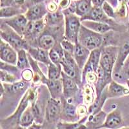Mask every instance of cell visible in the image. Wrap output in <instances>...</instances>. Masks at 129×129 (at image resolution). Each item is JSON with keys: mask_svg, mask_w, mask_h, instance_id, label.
I'll return each mask as SVG.
<instances>
[{"mask_svg": "<svg viewBox=\"0 0 129 129\" xmlns=\"http://www.w3.org/2000/svg\"><path fill=\"white\" fill-rule=\"evenodd\" d=\"M119 48L113 46L106 47L101 49L100 67L104 71L106 76L112 79L113 70L115 66Z\"/></svg>", "mask_w": 129, "mask_h": 129, "instance_id": "7a4b0ae2", "label": "cell"}, {"mask_svg": "<svg viewBox=\"0 0 129 129\" xmlns=\"http://www.w3.org/2000/svg\"><path fill=\"white\" fill-rule=\"evenodd\" d=\"M38 44L40 48L48 51L56 45V40L50 34H44L39 38Z\"/></svg>", "mask_w": 129, "mask_h": 129, "instance_id": "44dd1931", "label": "cell"}, {"mask_svg": "<svg viewBox=\"0 0 129 129\" xmlns=\"http://www.w3.org/2000/svg\"><path fill=\"white\" fill-rule=\"evenodd\" d=\"M61 65H56L54 63H50L48 64V79L51 80H57L61 76Z\"/></svg>", "mask_w": 129, "mask_h": 129, "instance_id": "cb8c5ba5", "label": "cell"}, {"mask_svg": "<svg viewBox=\"0 0 129 129\" xmlns=\"http://www.w3.org/2000/svg\"><path fill=\"white\" fill-rule=\"evenodd\" d=\"M16 64H17V67L20 70H24L30 67L26 52L24 49L18 51V61Z\"/></svg>", "mask_w": 129, "mask_h": 129, "instance_id": "d4e9b609", "label": "cell"}, {"mask_svg": "<svg viewBox=\"0 0 129 129\" xmlns=\"http://www.w3.org/2000/svg\"><path fill=\"white\" fill-rule=\"evenodd\" d=\"M120 1H125V0H120Z\"/></svg>", "mask_w": 129, "mask_h": 129, "instance_id": "681fc988", "label": "cell"}, {"mask_svg": "<svg viewBox=\"0 0 129 129\" xmlns=\"http://www.w3.org/2000/svg\"><path fill=\"white\" fill-rule=\"evenodd\" d=\"M60 101L58 100L52 98L48 100L46 107V117L48 121H54L57 119L61 112Z\"/></svg>", "mask_w": 129, "mask_h": 129, "instance_id": "8fae6325", "label": "cell"}, {"mask_svg": "<svg viewBox=\"0 0 129 129\" xmlns=\"http://www.w3.org/2000/svg\"><path fill=\"white\" fill-rule=\"evenodd\" d=\"M21 78H22L23 80L26 81V82H29L30 81L33 80L34 74H33V72L30 69H24L21 72Z\"/></svg>", "mask_w": 129, "mask_h": 129, "instance_id": "e575fe53", "label": "cell"}, {"mask_svg": "<svg viewBox=\"0 0 129 129\" xmlns=\"http://www.w3.org/2000/svg\"><path fill=\"white\" fill-rule=\"evenodd\" d=\"M104 41L103 34L91 30L81 25L78 34V43L89 50L99 48Z\"/></svg>", "mask_w": 129, "mask_h": 129, "instance_id": "6da1fadb", "label": "cell"}, {"mask_svg": "<svg viewBox=\"0 0 129 129\" xmlns=\"http://www.w3.org/2000/svg\"><path fill=\"white\" fill-rule=\"evenodd\" d=\"M49 57L52 63L56 65H61L62 60L64 57V50L61 45H56L49 50Z\"/></svg>", "mask_w": 129, "mask_h": 129, "instance_id": "ffe728a7", "label": "cell"}, {"mask_svg": "<svg viewBox=\"0 0 129 129\" xmlns=\"http://www.w3.org/2000/svg\"><path fill=\"white\" fill-rule=\"evenodd\" d=\"M41 81L47 85L50 94L52 98L57 100L59 97H60L63 93V84L59 79L57 80H51L49 79H46L44 76L43 77Z\"/></svg>", "mask_w": 129, "mask_h": 129, "instance_id": "9a60e30c", "label": "cell"}, {"mask_svg": "<svg viewBox=\"0 0 129 129\" xmlns=\"http://www.w3.org/2000/svg\"><path fill=\"white\" fill-rule=\"evenodd\" d=\"M0 58L2 61L12 65L18 61V54L14 48L3 40L0 45Z\"/></svg>", "mask_w": 129, "mask_h": 129, "instance_id": "5b68a950", "label": "cell"}, {"mask_svg": "<svg viewBox=\"0 0 129 129\" xmlns=\"http://www.w3.org/2000/svg\"><path fill=\"white\" fill-rule=\"evenodd\" d=\"M109 17L105 14L101 7H95L94 6L91 10L87 14V15L83 16L81 19V21L90 20L98 21V22L109 23Z\"/></svg>", "mask_w": 129, "mask_h": 129, "instance_id": "7c38bea8", "label": "cell"}, {"mask_svg": "<svg viewBox=\"0 0 129 129\" xmlns=\"http://www.w3.org/2000/svg\"><path fill=\"white\" fill-rule=\"evenodd\" d=\"M46 14L44 5L42 4L36 5L29 8L26 13V17L28 21H37L41 19Z\"/></svg>", "mask_w": 129, "mask_h": 129, "instance_id": "ac0fdd59", "label": "cell"}, {"mask_svg": "<svg viewBox=\"0 0 129 129\" xmlns=\"http://www.w3.org/2000/svg\"><path fill=\"white\" fill-rule=\"evenodd\" d=\"M62 84H63V93L67 100L71 99L75 95L78 90L76 81L71 77L68 76L63 72L61 73Z\"/></svg>", "mask_w": 129, "mask_h": 129, "instance_id": "9c48e42d", "label": "cell"}, {"mask_svg": "<svg viewBox=\"0 0 129 129\" xmlns=\"http://www.w3.org/2000/svg\"><path fill=\"white\" fill-rule=\"evenodd\" d=\"M119 129H129V127H124V128H121Z\"/></svg>", "mask_w": 129, "mask_h": 129, "instance_id": "7dc6e473", "label": "cell"}, {"mask_svg": "<svg viewBox=\"0 0 129 129\" xmlns=\"http://www.w3.org/2000/svg\"><path fill=\"white\" fill-rule=\"evenodd\" d=\"M45 28L44 21L42 19L37 21H29L27 24L25 36L36 38L42 33Z\"/></svg>", "mask_w": 129, "mask_h": 129, "instance_id": "5bb4252c", "label": "cell"}, {"mask_svg": "<svg viewBox=\"0 0 129 129\" xmlns=\"http://www.w3.org/2000/svg\"><path fill=\"white\" fill-rule=\"evenodd\" d=\"M106 117L107 116H106L105 113L103 111H100L96 114L90 116L88 121L92 125H96V128H98L103 125V123L105 121Z\"/></svg>", "mask_w": 129, "mask_h": 129, "instance_id": "4316f807", "label": "cell"}, {"mask_svg": "<svg viewBox=\"0 0 129 129\" xmlns=\"http://www.w3.org/2000/svg\"><path fill=\"white\" fill-rule=\"evenodd\" d=\"M28 51L30 55L33 58L35 59L36 60L40 61L45 63L47 64L51 63L50 57H49V52H48L47 50L42 49L41 48H28Z\"/></svg>", "mask_w": 129, "mask_h": 129, "instance_id": "d6986e66", "label": "cell"}, {"mask_svg": "<svg viewBox=\"0 0 129 129\" xmlns=\"http://www.w3.org/2000/svg\"><path fill=\"white\" fill-rule=\"evenodd\" d=\"M63 112L65 116L72 119H76L78 116L76 107L67 101L63 103Z\"/></svg>", "mask_w": 129, "mask_h": 129, "instance_id": "484cf974", "label": "cell"}, {"mask_svg": "<svg viewBox=\"0 0 129 129\" xmlns=\"http://www.w3.org/2000/svg\"><path fill=\"white\" fill-rule=\"evenodd\" d=\"M126 83H127L128 87V88H129V79H127V80H126Z\"/></svg>", "mask_w": 129, "mask_h": 129, "instance_id": "bcb514c9", "label": "cell"}, {"mask_svg": "<svg viewBox=\"0 0 129 129\" xmlns=\"http://www.w3.org/2000/svg\"><path fill=\"white\" fill-rule=\"evenodd\" d=\"M101 54V49L100 48L91 50L88 61L83 69V78L85 76L86 74L89 72H94L97 74L100 67Z\"/></svg>", "mask_w": 129, "mask_h": 129, "instance_id": "52a82bcc", "label": "cell"}, {"mask_svg": "<svg viewBox=\"0 0 129 129\" xmlns=\"http://www.w3.org/2000/svg\"><path fill=\"white\" fill-rule=\"evenodd\" d=\"M110 1L112 3H113V4L116 3V0H110Z\"/></svg>", "mask_w": 129, "mask_h": 129, "instance_id": "f6af8a7d", "label": "cell"}, {"mask_svg": "<svg viewBox=\"0 0 129 129\" xmlns=\"http://www.w3.org/2000/svg\"><path fill=\"white\" fill-rule=\"evenodd\" d=\"M16 129H25V127H23V126H18V127L16 128Z\"/></svg>", "mask_w": 129, "mask_h": 129, "instance_id": "ee69618b", "label": "cell"}, {"mask_svg": "<svg viewBox=\"0 0 129 129\" xmlns=\"http://www.w3.org/2000/svg\"><path fill=\"white\" fill-rule=\"evenodd\" d=\"M106 92H107V96L110 98L122 96V95H128L129 88H126L116 81H112L109 83Z\"/></svg>", "mask_w": 129, "mask_h": 129, "instance_id": "2e32d148", "label": "cell"}, {"mask_svg": "<svg viewBox=\"0 0 129 129\" xmlns=\"http://www.w3.org/2000/svg\"><path fill=\"white\" fill-rule=\"evenodd\" d=\"M93 4L95 7H101L105 3V0H92Z\"/></svg>", "mask_w": 129, "mask_h": 129, "instance_id": "60d3db41", "label": "cell"}, {"mask_svg": "<svg viewBox=\"0 0 129 129\" xmlns=\"http://www.w3.org/2000/svg\"><path fill=\"white\" fill-rule=\"evenodd\" d=\"M70 5V0H61L59 2V6L62 9H68Z\"/></svg>", "mask_w": 129, "mask_h": 129, "instance_id": "ab89813d", "label": "cell"}, {"mask_svg": "<svg viewBox=\"0 0 129 129\" xmlns=\"http://www.w3.org/2000/svg\"><path fill=\"white\" fill-rule=\"evenodd\" d=\"M47 21L50 25H56L63 21V15L59 12H51L47 16Z\"/></svg>", "mask_w": 129, "mask_h": 129, "instance_id": "f1b7e54d", "label": "cell"}, {"mask_svg": "<svg viewBox=\"0 0 129 129\" xmlns=\"http://www.w3.org/2000/svg\"><path fill=\"white\" fill-rule=\"evenodd\" d=\"M87 107H85V105H79L77 108L78 115H79V116H83V115H85L87 113Z\"/></svg>", "mask_w": 129, "mask_h": 129, "instance_id": "8d00e7d4", "label": "cell"}, {"mask_svg": "<svg viewBox=\"0 0 129 129\" xmlns=\"http://www.w3.org/2000/svg\"><path fill=\"white\" fill-rule=\"evenodd\" d=\"M1 79H2V82L14 83L15 81H16L17 78L14 76L13 74L1 70Z\"/></svg>", "mask_w": 129, "mask_h": 129, "instance_id": "4dcf8cb0", "label": "cell"}, {"mask_svg": "<svg viewBox=\"0 0 129 129\" xmlns=\"http://www.w3.org/2000/svg\"><path fill=\"white\" fill-rule=\"evenodd\" d=\"M5 22L17 34L21 37L25 36L26 26L28 22L26 16L23 15H18L14 18L7 19Z\"/></svg>", "mask_w": 129, "mask_h": 129, "instance_id": "8992f818", "label": "cell"}, {"mask_svg": "<svg viewBox=\"0 0 129 129\" xmlns=\"http://www.w3.org/2000/svg\"><path fill=\"white\" fill-rule=\"evenodd\" d=\"M82 25L91 30L101 34H105L112 29L111 26L106 23L98 22V21H83Z\"/></svg>", "mask_w": 129, "mask_h": 129, "instance_id": "e0dca14e", "label": "cell"}, {"mask_svg": "<svg viewBox=\"0 0 129 129\" xmlns=\"http://www.w3.org/2000/svg\"><path fill=\"white\" fill-rule=\"evenodd\" d=\"M81 19L73 14H67L65 16L64 38L76 44L78 43V34L81 27Z\"/></svg>", "mask_w": 129, "mask_h": 129, "instance_id": "3957f363", "label": "cell"}, {"mask_svg": "<svg viewBox=\"0 0 129 129\" xmlns=\"http://www.w3.org/2000/svg\"><path fill=\"white\" fill-rule=\"evenodd\" d=\"M129 55V40L125 41L119 48L118 55H117V60H116L115 66L113 70V74L119 73L121 72L126 57Z\"/></svg>", "mask_w": 129, "mask_h": 129, "instance_id": "30bf717a", "label": "cell"}, {"mask_svg": "<svg viewBox=\"0 0 129 129\" xmlns=\"http://www.w3.org/2000/svg\"><path fill=\"white\" fill-rule=\"evenodd\" d=\"M84 101L86 104H91L94 100V88L90 84L85 85L83 87Z\"/></svg>", "mask_w": 129, "mask_h": 129, "instance_id": "83f0119b", "label": "cell"}, {"mask_svg": "<svg viewBox=\"0 0 129 129\" xmlns=\"http://www.w3.org/2000/svg\"><path fill=\"white\" fill-rule=\"evenodd\" d=\"M91 0H79L76 3V12L78 16L87 15L92 9Z\"/></svg>", "mask_w": 129, "mask_h": 129, "instance_id": "7402d4cb", "label": "cell"}, {"mask_svg": "<svg viewBox=\"0 0 129 129\" xmlns=\"http://www.w3.org/2000/svg\"><path fill=\"white\" fill-rule=\"evenodd\" d=\"M126 7L125 5V4L123 3L121 5V8L119 9V11H118V15H119L121 17H125L126 15Z\"/></svg>", "mask_w": 129, "mask_h": 129, "instance_id": "74e56055", "label": "cell"}, {"mask_svg": "<svg viewBox=\"0 0 129 129\" xmlns=\"http://www.w3.org/2000/svg\"><path fill=\"white\" fill-rule=\"evenodd\" d=\"M1 36L2 40H4L5 42L8 43L15 50L19 51L20 50H28V46L26 44L25 40L19 34L14 31H3L1 30Z\"/></svg>", "mask_w": 129, "mask_h": 129, "instance_id": "277c9868", "label": "cell"}, {"mask_svg": "<svg viewBox=\"0 0 129 129\" xmlns=\"http://www.w3.org/2000/svg\"><path fill=\"white\" fill-rule=\"evenodd\" d=\"M34 119V117L33 114H32L31 108L28 107L23 112L22 115L21 116L18 123H19V126H23V127L25 128L28 127V126L32 125Z\"/></svg>", "mask_w": 129, "mask_h": 129, "instance_id": "603a6c76", "label": "cell"}, {"mask_svg": "<svg viewBox=\"0 0 129 129\" xmlns=\"http://www.w3.org/2000/svg\"><path fill=\"white\" fill-rule=\"evenodd\" d=\"M21 12V10L14 7L2 8L0 12L1 18H10L14 16H18Z\"/></svg>", "mask_w": 129, "mask_h": 129, "instance_id": "f546056e", "label": "cell"}, {"mask_svg": "<svg viewBox=\"0 0 129 129\" xmlns=\"http://www.w3.org/2000/svg\"><path fill=\"white\" fill-rule=\"evenodd\" d=\"M25 85H26V83L24 81H18V82L14 83L11 86H10L9 90L11 92L17 93L23 89Z\"/></svg>", "mask_w": 129, "mask_h": 129, "instance_id": "836d02e7", "label": "cell"}, {"mask_svg": "<svg viewBox=\"0 0 129 129\" xmlns=\"http://www.w3.org/2000/svg\"><path fill=\"white\" fill-rule=\"evenodd\" d=\"M41 126L40 125H37V124H32V125H30V126H28L27 129H41Z\"/></svg>", "mask_w": 129, "mask_h": 129, "instance_id": "b9f144b4", "label": "cell"}, {"mask_svg": "<svg viewBox=\"0 0 129 129\" xmlns=\"http://www.w3.org/2000/svg\"><path fill=\"white\" fill-rule=\"evenodd\" d=\"M98 74L94 72H89L85 75V76L83 78L82 80H86L87 83L90 85L96 83L98 81Z\"/></svg>", "mask_w": 129, "mask_h": 129, "instance_id": "1f68e13d", "label": "cell"}, {"mask_svg": "<svg viewBox=\"0 0 129 129\" xmlns=\"http://www.w3.org/2000/svg\"><path fill=\"white\" fill-rule=\"evenodd\" d=\"M123 119L120 112L118 110H114L110 112L106 117L105 121L103 125L97 129L101 128H106L109 129H116L122 123Z\"/></svg>", "mask_w": 129, "mask_h": 129, "instance_id": "4fadbf2b", "label": "cell"}, {"mask_svg": "<svg viewBox=\"0 0 129 129\" xmlns=\"http://www.w3.org/2000/svg\"><path fill=\"white\" fill-rule=\"evenodd\" d=\"M103 10L105 14L108 17L110 18H114V12L113 10L112 7L107 2H105L103 4Z\"/></svg>", "mask_w": 129, "mask_h": 129, "instance_id": "d590c367", "label": "cell"}, {"mask_svg": "<svg viewBox=\"0 0 129 129\" xmlns=\"http://www.w3.org/2000/svg\"><path fill=\"white\" fill-rule=\"evenodd\" d=\"M61 45L63 50H64V51L67 52L69 54H72V56H73L75 44L71 43V41H68V40H64L61 42Z\"/></svg>", "mask_w": 129, "mask_h": 129, "instance_id": "d6a6232c", "label": "cell"}, {"mask_svg": "<svg viewBox=\"0 0 129 129\" xmlns=\"http://www.w3.org/2000/svg\"><path fill=\"white\" fill-rule=\"evenodd\" d=\"M32 1H34V2H40V1H41V0H32Z\"/></svg>", "mask_w": 129, "mask_h": 129, "instance_id": "c3c4849f", "label": "cell"}, {"mask_svg": "<svg viewBox=\"0 0 129 129\" xmlns=\"http://www.w3.org/2000/svg\"><path fill=\"white\" fill-rule=\"evenodd\" d=\"M14 2H16V3H18V4L22 5L25 3V0H14Z\"/></svg>", "mask_w": 129, "mask_h": 129, "instance_id": "7bdbcfd3", "label": "cell"}, {"mask_svg": "<svg viewBox=\"0 0 129 129\" xmlns=\"http://www.w3.org/2000/svg\"><path fill=\"white\" fill-rule=\"evenodd\" d=\"M90 50L88 48L80 45L79 43L75 44L73 57L80 69H83L85 64L87 63L90 54Z\"/></svg>", "mask_w": 129, "mask_h": 129, "instance_id": "ba28073f", "label": "cell"}, {"mask_svg": "<svg viewBox=\"0 0 129 129\" xmlns=\"http://www.w3.org/2000/svg\"><path fill=\"white\" fill-rule=\"evenodd\" d=\"M47 9H48V10H49L50 12H56V10H57V5L55 3H54V2H50V3H48V5H47Z\"/></svg>", "mask_w": 129, "mask_h": 129, "instance_id": "f35d334b", "label": "cell"}]
</instances>
